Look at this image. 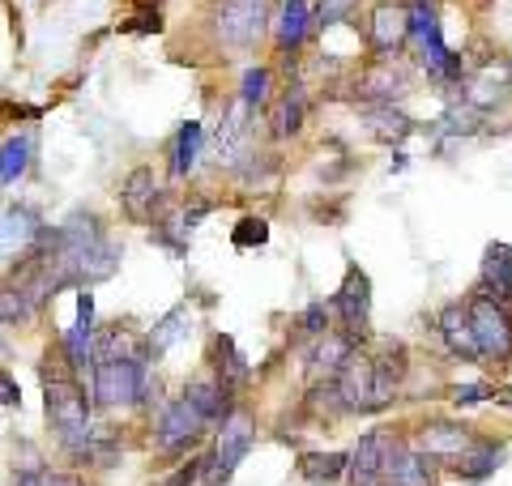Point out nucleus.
I'll use <instances>...</instances> for the list:
<instances>
[{"label": "nucleus", "mask_w": 512, "mask_h": 486, "mask_svg": "<svg viewBox=\"0 0 512 486\" xmlns=\"http://www.w3.org/2000/svg\"><path fill=\"white\" fill-rule=\"evenodd\" d=\"M146 397V359H103L94 363V401L103 410H124Z\"/></svg>", "instance_id": "3"}, {"label": "nucleus", "mask_w": 512, "mask_h": 486, "mask_svg": "<svg viewBox=\"0 0 512 486\" xmlns=\"http://www.w3.org/2000/svg\"><path fill=\"white\" fill-rule=\"evenodd\" d=\"M367 35H372V47L384 60H393L410 43V9L384 0V5L372 9V18H367Z\"/></svg>", "instance_id": "10"}, {"label": "nucleus", "mask_w": 512, "mask_h": 486, "mask_svg": "<svg viewBox=\"0 0 512 486\" xmlns=\"http://www.w3.org/2000/svg\"><path fill=\"white\" fill-rule=\"evenodd\" d=\"M303 111H308V94H303V86L286 90V99H282V107H278V120H274V133H278V137H291V133H299Z\"/></svg>", "instance_id": "30"}, {"label": "nucleus", "mask_w": 512, "mask_h": 486, "mask_svg": "<svg viewBox=\"0 0 512 486\" xmlns=\"http://www.w3.org/2000/svg\"><path fill=\"white\" fill-rule=\"evenodd\" d=\"M397 440L389 431H367L363 440L355 444V452H350V482L355 486H384V461H389V448Z\"/></svg>", "instance_id": "11"}, {"label": "nucleus", "mask_w": 512, "mask_h": 486, "mask_svg": "<svg viewBox=\"0 0 512 486\" xmlns=\"http://www.w3.org/2000/svg\"><path fill=\"white\" fill-rule=\"evenodd\" d=\"M478 290L491 299L512 303V248L508 243H487L483 269H478Z\"/></svg>", "instance_id": "17"}, {"label": "nucleus", "mask_w": 512, "mask_h": 486, "mask_svg": "<svg viewBox=\"0 0 512 486\" xmlns=\"http://www.w3.org/2000/svg\"><path fill=\"white\" fill-rule=\"evenodd\" d=\"M474 440H478V435L466 423H448V418H436V423H427L419 431V452H423V457H431V461H457Z\"/></svg>", "instance_id": "13"}, {"label": "nucleus", "mask_w": 512, "mask_h": 486, "mask_svg": "<svg viewBox=\"0 0 512 486\" xmlns=\"http://www.w3.org/2000/svg\"><path fill=\"white\" fill-rule=\"evenodd\" d=\"M214 367H218V380L227 384V388H244L248 384V363H244V354L235 350L231 337H214Z\"/></svg>", "instance_id": "28"}, {"label": "nucleus", "mask_w": 512, "mask_h": 486, "mask_svg": "<svg viewBox=\"0 0 512 486\" xmlns=\"http://www.w3.org/2000/svg\"><path fill=\"white\" fill-rule=\"evenodd\" d=\"M227 393H231V388L222 384V380H197V384H188V393H184V397L197 405V410L210 418V423H227V418L235 414Z\"/></svg>", "instance_id": "23"}, {"label": "nucleus", "mask_w": 512, "mask_h": 486, "mask_svg": "<svg viewBox=\"0 0 512 486\" xmlns=\"http://www.w3.org/2000/svg\"><path fill=\"white\" fill-rule=\"evenodd\" d=\"M47 486H86L77 474H47Z\"/></svg>", "instance_id": "40"}, {"label": "nucleus", "mask_w": 512, "mask_h": 486, "mask_svg": "<svg viewBox=\"0 0 512 486\" xmlns=\"http://www.w3.org/2000/svg\"><path fill=\"white\" fill-rule=\"evenodd\" d=\"M333 316L342 320V329L350 337L367 333V324H372V282H367L363 269H355V265L346 269V282L338 295H333Z\"/></svg>", "instance_id": "8"}, {"label": "nucleus", "mask_w": 512, "mask_h": 486, "mask_svg": "<svg viewBox=\"0 0 512 486\" xmlns=\"http://www.w3.org/2000/svg\"><path fill=\"white\" fill-rule=\"evenodd\" d=\"M355 354V337H350L346 329L342 333H325V337H316V346H312V354H308V371L320 380H333L338 371L346 367V359Z\"/></svg>", "instance_id": "19"}, {"label": "nucleus", "mask_w": 512, "mask_h": 486, "mask_svg": "<svg viewBox=\"0 0 512 486\" xmlns=\"http://www.w3.org/2000/svg\"><path fill=\"white\" fill-rule=\"evenodd\" d=\"M43 405H47V418H52L56 440L69 448L73 457H82L94 444V423H90L86 393L77 388L69 371H43Z\"/></svg>", "instance_id": "1"}, {"label": "nucleus", "mask_w": 512, "mask_h": 486, "mask_svg": "<svg viewBox=\"0 0 512 486\" xmlns=\"http://www.w3.org/2000/svg\"><path fill=\"white\" fill-rule=\"evenodd\" d=\"M436 329L444 337V346L453 359L461 363H478V342H474V324H470V307L466 303H448L436 316Z\"/></svg>", "instance_id": "16"}, {"label": "nucleus", "mask_w": 512, "mask_h": 486, "mask_svg": "<svg viewBox=\"0 0 512 486\" xmlns=\"http://www.w3.org/2000/svg\"><path fill=\"white\" fill-rule=\"evenodd\" d=\"M363 124L380 145H402L414 133V120L397 103H367L363 107Z\"/></svg>", "instance_id": "18"}, {"label": "nucleus", "mask_w": 512, "mask_h": 486, "mask_svg": "<svg viewBox=\"0 0 512 486\" xmlns=\"http://www.w3.org/2000/svg\"><path fill=\"white\" fill-rule=\"evenodd\" d=\"M73 329L94 333V295H90V290H77V324H73Z\"/></svg>", "instance_id": "37"}, {"label": "nucleus", "mask_w": 512, "mask_h": 486, "mask_svg": "<svg viewBox=\"0 0 512 486\" xmlns=\"http://www.w3.org/2000/svg\"><path fill=\"white\" fill-rule=\"evenodd\" d=\"M13 486H47V474H43V469H22Z\"/></svg>", "instance_id": "39"}, {"label": "nucleus", "mask_w": 512, "mask_h": 486, "mask_svg": "<svg viewBox=\"0 0 512 486\" xmlns=\"http://www.w3.org/2000/svg\"><path fill=\"white\" fill-rule=\"evenodd\" d=\"M346 469H350L346 452H303V457H299V474L308 478L312 486H325L333 478H342Z\"/></svg>", "instance_id": "26"}, {"label": "nucleus", "mask_w": 512, "mask_h": 486, "mask_svg": "<svg viewBox=\"0 0 512 486\" xmlns=\"http://www.w3.org/2000/svg\"><path fill=\"white\" fill-rule=\"evenodd\" d=\"M299 333H308V337H325V333H329V307H325V303H312L308 312L299 316Z\"/></svg>", "instance_id": "34"}, {"label": "nucleus", "mask_w": 512, "mask_h": 486, "mask_svg": "<svg viewBox=\"0 0 512 486\" xmlns=\"http://www.w3.org/2000/svg\"><path fill=\"white\" fill-rule=\"evenodd\" d=\"M214 26H218V39L227 47L248 52L269 26V0H218Z\"/></svg>", "instance_id": "5"}, {"label": "nucleus", "mask_w": 512, "mask_h": 486, "mask_svg": "<svg viewBox=\"0 0 512 486\" xmlns=\"http://www.w3.org/2000/svg\"><path fill=\"white\" fill-rule=\"evenodd\" d=\"M500 465H504V444H495V440H474V444L453 461V474H457L461 482H487Z\"/></svg>", "instance_id": "21"}, {"label": "nucleus", "mask_w": 512, "mask_h": 486, "mask_svg": "<svg viewBox=\"0 0 512 486\" xmlns=\"http://www.w3.org/2000/svg\"><path fill=\"white\" fill-rule=\"evenodd\" d=\"M384 486H436L431 457H423L419 448H410V444L397 440L389 448V461H384Z\"/></svg>", "instance_id": "15"}, {"label": "nucleus", "mask_w": 512, "mask_h": 486, "mask_svg": "<svg viewBox=\"0 0 512 486\" xmlns=\"http://www.w3.org/2000/svg\"><path fill=\"white\" fill-rule=\"evenodd\" d=\"M508 90H512V73H508V64L500 60V64H483L466 86H461V99H466V107H474V111H495L504 99H508Z\"/></svg>", "instance_id": "12"}, {"label": "nucleus", "mask_w": 512, "mask_h": 486, "mask_svg": "<svg viewBox=\"0 0 512 486\" xmlns=\"http://www.w3.org/2000/svg\"><path fill=\"white\" fill-rule=\"evenodd\" d=\"M192 329V312L188 307H171V312L154 324V333H150V342H146V359H163V354L180 342V337Z\"/></svg>", "instance_id": "24"}, {"label": "nucleus", "mask_w": 512, "mask_h": 486, "mask_svg": "<svg viewBox=\"0 0 512 486\" xmlns=\"http://www.w3.org/2000/svg\"><path fill=\"white\" fill-rule=\"evenodd\" d=\"M252 444H256L252 418L244 410H235L227 423H222L214 452H205V486H222V482H227L235 469H239V461L252 452Z\"/></svg>", "instance_id": "4"}, {"label": "nucleus", "mask_w": 512, "mask_h": 486, "mask_svg": "<svg viewBox=\"0 0 512 486\" xmlns=\"http://www.w3.org/2000/svg\"><path fill=\"white\" fill-rule=\"evenodd\" d=\"M197 158H201V124L188 120V124H180L175 145H171V175L175 180H184V175L197 167Z\"/></svg>", "instance_id": "27"}, {"label": "nucleus", "mask_w": 512, "mask_h": 486, "mask_svg": "<svg viewBox=\"0 0 512 486\" xmlns=\"http://www.w3.org/2000/svg\"><path fill=\"white\" fill-rule=\"evenodd\" d=\"M350 5H355V0H320V5L312 9V22H316V26H333V22H342L346 13H350Z\"/></svg>", "instance_id": "35"}, {"label": "nucleus", "mask_w": 512, "mask_h": 486, "mask_svg": "<svg viewBox=\"0 0 512 486\" xmlns=\"http://www.w3.org/2000/svg\"><path fill=\"white\" fill-rule=\"evenodd\" d=\"M265 239H269V222L265 218H239L235 235H231L235 248H261Z\"/></svg>", "instance_id": "33"}, {"label": "nucleus", "mask_w": 512, "mask_h": 486, "mask_svg": "<svg viewBox=\"0 0 512 486\" xmlns=\"http://www.w3.org/2000/svg\"><path fill=\"white\" fill-rule=\"evenodd\" d=\"M308 26H312L308 5H303V0H282V9H278V47L282 52H295L303 35H308Z\"/></svg>", "instance_id": "25"}, {"label": "nucleus", "mask_w": 512, "mask_h": 486, "mask_svg": "<svg viewBox=\"0 0 512 486\" xmlns=\"http://www.w3.org/2000/svg\"><path fill=\"white\" fill-rule=\"evenodd\" d=\"M205 427H210V418H205L188 397H175L167 410L158 414V423H154V444L163 448V452H184V448H192V444L201 440Z\"/></svg>", "instance_id": "6"}, {"label": "nucleus", "mask_w": 512, "mask_h": 486, "mask_svg": "<svg viewBox=\"0 0 512 486\" xmlns=\"http://www.w3.org/2000/svg\"><path fill=\"white\" fill-rule=\"evenodd\" d=\"M0 405H22V388L5 367H0Z\"/></svg>", "instance_id": "38"}, {"label": "nucleus", "mask_w": 512, "mask_h": 486, "mask_svg": "<svg viewBox=\"0 0 512 486\" xmlns=\"http://www.w3.org/2000/svg\"><path fill=\"white\" fill-rule=\"evenodd\" d=\"M342 393V405L346 414H372V410H384L380 405V388H376V367H372V354H350L346 367L333 376Z\"/></svg>", "instance_id": "7"}, {"label": "nucleus", "mask_w": 512, "mask_h": 486, "mask_svg": "<svg viewBox=\"0 0 512 486\" xmlns=\"http://www.w3.org/2000/svg\"><path fill=\"white\" fill-rule=\"evenodd\" d=\"M372 367H376L380 405H389L393 393H397V388H402V380H406V346H402V342H384V350L372 354Z\"/></svg>", "instance_id": "22"}, {"label": "nucleus", "mask_w": 512, "mask_h": 486, "mask_svg": "<svg viewBox=\"0 0 512 486\" xmlns=\"http://www.w3.org/2000/svg\"><path fill=\"white\" fill-rule=\"evenodd\" d=\"M120 205L133 222H163V184L150 167H137L120 188Z\"/></svg>", "instance_id": "9"}, {"label": "nucleus", "mask_w": 512, "mask_h": 486, "mask_svg": "<svg viewBox=\"0 0 512 486\" xmlns=\"http://www.w3.org/2000/svg\"><path fill=\"white\" fill-rule=\"evenodd\" d=\"M39 235H43V222L35 209L13 205L0 214V256H26L39 243Z\"/></svg>", "instance_id": "14"}, {"label": "nucleus", "mask_w": 512, "mask_h": 486, "mask_svg": "<svg viewBox=\"0 0 512 486\" xmlns=\"http://www.w3.org/2000/svg\"><path fill=\"white\" fill-rule=\"evenodd\" d=\"M500 397V388H491V384H466V388H457L453 401L457 405H474V401H495Z\"/></svg>", "instance_id": "36"}, {"label": "nucleus", "mask_w": 512, "mask_h": 486, "mask_svg": "<svg viewBox=\"0 0 512 486\" xmlns=\"http://www.w3.org/2000/svg\"><path fill=\"white\" fill-rule=\"evenodd\" d=\"M26 162H30V137H9L0 145V188L18 180L26 171Z\"/></svg>", "instance_id": "29"}, {"label": "nucleus", "mask_w": 512, "mask_h": 486, "mask_svg": "<svg viewBox=\"0 0 512 486\" xmlns=\"http://www.w3.org/2000/svg\"><path fill=\"white\" fill-rule=\"evenodd\" d=\"M466 307H470V324H474L478 359L508 363L512 359V312H508V303L474 290V295L466 299Z\"/></svg>", "instance_id": "2"}, {"label": "nucleus", "mask_w": 512, "mask_h": 486, "mask_svg": "<svg viewBox=\"0 0 512 486\" xmlns=\"http://www.w3.org/2000/svg\"><path fill=\"white\" fill-rule=\"evenodd\" d=\"M265 99H269V69H248L244 73V86H239V103L265 107Z\"/></svg>", "instance_id": "32"}, {"label": "nucleus", "mask_w": 512, "mask_h": 486, "mask_svg": "<svg viewBox=\"0 0 512 486\" xmlns=\"http://www.w3.org/2000/svg\"><path fill=\"white\" fill-rule=\"evenodd\" d=\"M406 90H410V73L397 69L393 60L376 64V69H367L363 81H359V94H363L367 103H397Z\"/></svg>", "instance_id": "20"}, {"label": "nucleus", "mask_w": 512, "mask_h": 486, "mask_svg": "<svg viewBox=\"0 0 512 486\" xmlns=\"http://www.w3.org/2000/svg\"><path fill=\"white\" fill-rule=\"evenodd\" d=\"M35 316V307H30V299L22 295V290L5 286L0 290V324H18V320H30Z\"/></svg>", "instance_id": "31"}]
</instances>
